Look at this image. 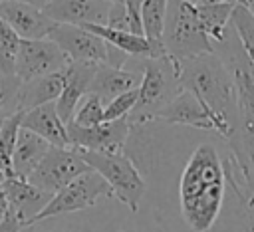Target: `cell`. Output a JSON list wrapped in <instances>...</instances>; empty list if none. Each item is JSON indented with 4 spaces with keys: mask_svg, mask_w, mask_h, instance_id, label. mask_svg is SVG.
Instances as JSON below:
<instances>
[{
    "mask_svg": "<svg viewBox=\"0 0 254 232\" xmlns=\"http://www.w3.org/2000/svg\"><path fill=\"white\" fill-rule=\"evenodd\" d=\"M226 186V169L218 151L210 143L198 145L179 180L181 214L187 226L194 232H208L222 208Z\"/></svg>",
    "mask_w": 254,
    "mask_h": 232,
    "instance_id": "cell-1",
    "label": "cell"
},
{
    "mask_svg": "<svg viewBox=\"0 0 254 232\" xmlns=\"http://www.w3.org/2000/svg\"><path fill=\"white\" fill-rule=\"evenodd\" d=\"M181 87L194 93L222 127V139H228L238 125L240 113L232 77L214 52L179 59Z\"/></svg>",
    "mask_w": 254,
    "mask_h": 232,
    "instance_id": "cell-2",
    "label": "cell"
},
{
    "mask_svg": "<svg viewBox=\"0 0 254 232\" xmlns=\"http://www.w3.org/2000/svg\"><path fill=\"white\" fill-rule=\"evenodd\" d=\"M179 59L171 56L159 58H141V81L137 105L127 117L131 125L151 123L159 109H163L179 91Z\"/></svg>",
    "mask_w": 254,
    "mask_h": 232,
    "instance_id": "cell-3",
    "label": "cell"
},
{
    "mask_svg": "<svg viewBox=\"0 0 254 232\" xmlns=\"http://www.w3.org/2000/svg\"><path fill=\"white\" fill-rule=\"evenodd\" d=\"M163 48L165 54L175 59H187L212 52V42L204 34L196 14V2L167 0Z\"/></svg>",
    "mask_w": 254,
    "mask_h": 232,
    "instance_id": "cell-4",
    "label": "cell"
},
{
    "mask_svg": "<svg viewBox=\"0 0 254 232\" xmlns=\"http://www.w3.org/2000/svg\"><path fill=\"white\" fill-rule=\"evenodd\" d=\"M81 157L95 171L111 188L113 198L123 202L131 212H137L147 190L145 178L141 176L137 165L131 157L123 153H97V151H83L79 149Z\"/></svg>",
    "mask_w": 254,
    "mask_h": 232,
    "instance_id": "cell-5",
    "label": "cell"
},
{
    "mask_svg": "<svg viewBox=\"0 0 254 232\" xmlns=\"http://www.w3.org/2000/svg\"><path fill=\"white\" fill-rule=\"evenodd\" d=\"M99 198H113V192H111L109 184L95 171H87V173L79 174L77 178H73L71 182H67L58 192H54L50 202L36 214V218L32 220L30 226L44 222L48 218H54V216L89 208Z\"/></svg>",
    "mask_w": 254,
    "mask_h": 232,
    "instance_id": "cell-6",
    "label": "cell"
},
{
    "mask_svg": "<svg viewBox=\"0 0 254 232\" xmlns=\"http://www.w3.org/2000/svg\"><path fill=\"white\" fill-rule=\"evenodd\" d=\"M212 52L220 58V61L232 77L238 113L254 121V65L248 59L232 24L226 28L224 38L212 46Z\"/></svg>",
    "mask_w": 254,
    "mask_h": 232,
    "instance_id": "cell-7",
    "label": "cell"
},
{
    "mask_svg": "<svg viewBox=\"0 0 254 232\" xmlns=\"http://www.w3.org/2000/svg\"><path fill=\"white\" fill-rule=\"evenodd\" d=\"M87 171H91V169L85 163V159L81 157L79 149L52 145L50 151L46 153V157L36 167V171L28 176V180L32 184H36L38 188L54 194Z\"/></svg>",
    "mask_w": 254,
    "mask_h": 232,
    "instance_id": "cell-8",
    "label": "cell"
},
{
    "mask_svg": "<svg viewBox=\"0 0 254 232\" xmlns=\"http://www.w3.org/2000/svg\"><path fill=\"white\" fill-rule=\"evenodd\" d=\"M48 40H52L67 56L69 61H91V63L109 61L111 46L83 26L56 22L52 32L48 34Z\"/></svg>",
    "mask_w": 254,
    "mask_h": 232,
    "instance_id": "cell-9",
    "label": "cell"
},
{
    "mask_svg": "<svg viewBox=\"0 0 254 232\" xmlns=\"http://www.w3.org/2000/svg\"><path fill=\"white\" fill-rule=\"evenodd\" d=\"M69 63L67 56L48 38L20 40L14 75L24 83L52 71H60Z\"/></svg>",
    "mask_w": 254,
    "mask_h": 232,
    "instance_id": "cell-10",
    "label": "cell"
},
{
    "mask_svg": "<svg viewBox=\"0 0 254 232\" xmlns=\"http://www.w3.org/2000/svg\"><path fill=\"white\" fill-rule=\"evenodd\" d=\"M67 135L71 147L75 149L97 153H123L131 135V123L127 117L117 121H103L93 127H79L67 123Z\"/></svg>",
    "mask_w": 254,
    "mask_h": 232,
    "instance_id": "cell-11",
    "label": "cell"
},
{
    "mask_svg": "<svg viewBox=\"0 0 254 232\" xmlns=\"http://www.w3.org/2000/svg\"><path fill=\"white\" fill-rule=\"evenodd\" d=\"M153 121H163L169 125H185L200 131H214L222 137V127L218 119L194 93L187 89H181L163 109H159Z\"/></svg>",
    "mask_w": 254,
    "mask_h": 232,
    "instance_id": "cell-12",
    "label": "cell"
},
{
    "mask_svg": "<svg viewBox=\"0 0 254 232\" xmlns=\"http://www.w3.org/2000/svg\"><path fill=\"white\" fill-rule=\"evenodd\" d=\"M0 186H2V192H4V198H6V210L16 214L22 220L24 228L32 224L36 214L52 198L50 192L38 188L28 178H24L16 173L0 174Z\"/></svg>",
    "mask_w": 254,
    "mask_h": 232,
    "instance_id": "cell-13",
    "label": "cell"
},
{
    "mask_svg": "<svg viewBox=\"0 0 254 232\" xmlns=\"http://www.w3.org/2000/svg\"><path fill=\"white\" fill-rule=\"evenodd\" d=\"M0 18L22 38V40H42L48 38L56 20H52L44 8L14 2V0H0Z\"/></svg>",
    "mask_w": 254,
    "mask_h": 232,
    "instance_id": "cell-14",
    "label": "cell"
},
{
    "mask_svg": "<svg viewBox=\"0 0 254 232\" xmlns=\"http://www.w3.org/2000/svg\"><path fill=\"white\" fill-rule=\"evenodd\" d=\"M109 8H111V2H105V0H50L44 6V12L52 20L62 24L105 26Z\"/></svg>",
    "mask_w": 254,
    "mask_h": 232,
    "instance_id": "cell-15",
    "label": "cell"
},
{
    "mask_svg": "<svg viewBox=\"0 0 254 232\" xmlns=\"http://www.w3.org/2000/svg\"><path fill=\"white\" fill-rule=\"evenodd\" d=\"M95 67H97V63H91V61H69L64 67L65 83H64L60 97L56 99V109L65 125L71 121L79 101L87 95Z\"/></svg>",
    "mask_w": 254,
    "mask_h": 232,
    "instance_id": "cell-16",
    "label": "cell"
},
{
    "mask_svg": "<svg viewBox=\"0 0 254 232\" xmlns=\"http://www.w3.org/2000/svg\"><path fill=\"white\" fill-rule=\"evenodd\" d=\"M22 127L40 135L54 147H71L67 125L62 121L56 109V101L38 105L22 113Z\"/></svg>",
    "mask_w": 254,
    "mask_h": 232,
    "instance_id": "cell-17",
    "label": "cell"
},
{
    "mask_svg": "<svg viewBox=\"0 0 254 232\" xmlns=\"http://www.w3.org/2000/svg\"><path fill=\"white\" fill-rule=\"evenodd\" d=\"M141 75L135 71H129L127 67H115L109 63H97L95 73L91 77L87 93L97 95L103 103L111 101L113 97L139 87Z\"/></svg>",
    "mask_w": 254,
    "mask_h": 232,
    "instance_id": "cell-18",
    "label": "cell"
},
{
    "mask_svg": "<svg viewBox=\"0 0 254 232\" xmlns=\"http://www.w3.org/2000/svg\"><path fill=\"white\" fill-rule=\"evenodd\" d=\"M64 83H65L64 69L52 71V73H46L42 77H36V79L20 83L18 97H16V111L24 113V111L34 109L38 105L56 101L60 97L62 89H64Z\"/></svg>",
    "mask_w": 254,
    "mask_h": 232,
    "instance_id": "cell-19",
    "label": "cell"
},
{
    "mask_svg": "<svg viewBox=\"0 0 254 232\" xmlns=\"http://www.w3.org/2000/svg\"><path fill=\"white\" fill-rule=\"evenodd\" d=\"M50 147L52 145L46 139H42L40 135L20 127L18 139H16V149H14V159H12L14 173L24 176V178H28L36 171L40 161L46 157Z\"/></svg>",
    "mask_w": 254,
    "mask_h": 232,
    "instance_id": "cell-20",
    "label": "cell"
},
{
    "mask_svg": "<svg viewBox=\"0 0 254 232\" xmlns=\"http://www.w3.org/2000/svg\"><path fill=\"white\" fill-rule=\"evenodd\" d=\"M238 0H220V2H196V14L204 34L210 38L212 46L224 38L226 28L230 26L232 12Z\"/></svg>",
    "mask_w": 254,
    "mask_h": 232,
    "instance_id": "cell-21",
    "label": "cell"
},
{
    "mask_svg": "<svg viewBox=\"0 0 254 232\" xmlns=\"http://www.w3.org/2000/svg\"><path fill=\"white\" fill-rule=\"evenodd\" d=\"M83 28H87L89 32H93L95 36L105 40L109 46L121 50L129 58H155L153 48L149 46L145 36L127 32V30H115V28H109V26H97V24H87Z\"/></svg>",
    "mask_w": 254,
    "mask_h": 232,
    "instance_id": "cell-22",
    "label": "cell"
},
{
    "mask_svg": "<svg viewBox=\"0 0 254 232\" xmlns=\"http://www.w3.org/2000/svg\"><path fill=\"white\" fill-rule=\"evenodd\" d=\"M167 0H143L141 2V24L143 36L153 48L155 58L165 56L163 48V28H165Z\"/></svg>",
    "mask_w": 254,
    "mask_h": 232,
    "instance_id": "cell-23",
    "label": "cell"
},
{
    "mask_svg": "<svg viewBox=\"0 0 254 232\" xmlns=\"http://www.w3.org/2000/svg\"><path fill=\"white\" fill-rule=\"evenodd\" d=\"M20 127H22V111L10 113L0 119V174L14 173L12 159H14Z\"/></svg>",
    "mask_w": 254,
    "mask_h": 232,
    "instance_id": "cell-24",
    "label": "cell"
},
{
    "mask_svg": "<svg viewBox=\"0 0 254 232\" xmlns=\"http://www.w3.org/2000/svg\"><path fill=\"white\" fill-rule=\"evenodd\" d=\"M20 40L22 38L0 18V73L2 75H14Z\"/></svg>",
    "mask_w": 254,
    "mask_h": 232,
    "instance_id": "cell-25",
    "label": "cell"
},
{
    "mask_svg": "<svg viewBox=\"0 0 254 232\" xmlns=\"http://www.w3.org/2000/svg\"><path fill=\"white\" fill-rule=\"evenodd\" d=\"M230 24H232V28H234V32H236V36H238L248 59L254 65V18L246 10V6H242L240 2L236 4L234 12H232Z\"/></svg>",
    "mask_w": 254,
    "mask_h": 232,
    "instance_id": "cell-26",
    "label": "cell"
},
{
    "mask_svg": "<svg viewBox=\"0 0 254 232\" xmlns=\"http://www.w3.org/2000/svg\"><path fill=\"white\" fill-rule=\"evenodd\" d=\"M103 109H105V103L93 95V93H87L79 105L75 107V113L71 117L69 123L73 125H79V127H93V125H99L103 123Z\"/></svg>",
    "mask_w": 254,
    "mask_h": 232,
    "instance_id": "cell-27",
    "label": "cell"
},
{
    "mask_svg": "<svg viewBox=\"0 0 254 232\" xmlns=\"http://www.w3.org/2000/svg\"><path fill=\"white\" fill-rule=\"evenodd\" d=\"M137 97H139V91L135 87V89H129V91L113 97L111 101H107L105 109H103V121H117V119L129 117L137 105Z\"/></svg>",
    "mask_w": 254,
    "mask_h": 232,
    "instance_id": "cell-28",
    "label": "cell"
},
{
    "mask_svg": "<svg viewBox=\"0 0 254 232\" xmlns=\"http://www.w3.org/2000/svg\"><path fill=\"white\" fill-rule=\"evenodd\" d=\"M109 28H115V30H129V20H127V10H125V4L123 2H111V8H109V16H107V24Z\"/></svg>",
    "mask_w": 254,
    "mask_h": 232,
    "instance_id": "cell-29",
    "label": "cell"
},
{
    "mask_svg": "<svg viewBox=\"0 0 254 232\" xmlns=\"http://www.w3.org/2000/svg\"><path fill=\"white\" fill-rule=\"evenodd\" d=\"M22 230H24L22 220L16 214H12L10 210H6L0 218V232H22Z\"/></svg>",
    "mask_w": 254,
    "mask_h": 232,
    "instance_id": "cell-30",
    "label": "cell"
},
{
    "mask_svg": "<svg viewBox=\"0 0 254 232\" xmlns=\"http://www.w3.org/2000/svg\"><path fill=\"white\" fill-rule=\"evenodd\" d=\"M14 2H26V4H32V6H38V8L46 6V0H14Z\"/></svg>",
    "mask_w": 254,
    "mask_h": 232,
    "instance_id": "cell-31",
    "label": "cell"
},
{
    "mask_svg": "<svg viewBox=\"0 0 254 232\" xmlns=\"http://www.w3.org/2000/svg\"><path fill=\"white\" fill-rule=\"evenodd\" d=\"M242 6H246V10L252 14V18H254V0H238Z\"/></svg>",
    "mask_w": 254,
    "mask_h": 232,
    "instance_id": "cell-32",
    "label": "cell"
},
{
    "mask_svg": "<svg viewBox=\"0 0 254 232\" xmlns=\"http://www.w3.org/2000/svg\"><path fill=\"white\" fill-rule=\"evenodd\" d=\"M0 212H6V198H4L2 186H0Z\"/></svg>",
    "mask_w": 254,
    "mask_h": 232,
    "instance_id": "cell-33",
    "label": "cell"
},
{
    "mask_svg": "<svg viewBox=\"0 0 254 232\" xmlns=\"http://www.w3.org/2000/svg\"><path fill=\"white\" fill-rule=\"evenodd\" d=\"M196 2H220V0H196Z\"/></svg>",
    "mask_w": 254,
    "mask_h": 232,
    "instance_id": "cell-34",
    "label": "cell"
},
{
    "mask_svg": "<svg viewBox=\"0 0 254 232\" xmlns=\"http://www.w3.org/2000/svg\"><path fill=\"white\" fill-rule=\"evenodd\" d=\"M22 232H34V230H30V226H26V228H24Z\"/></svg>",
    "mask_w": 254,
    "mask_h": 232,
    "instance_id": "cell-35",
    "label": "cell"
},
{
    "mask_svg": "<svg viewBox=\"0 0 254 232\" xmlns=\"http://www.w3.org/2000/svg\"><path fill=\"white\" fill-rule=\"evenodd\" d=\"M105 2H123V0H105Z\"/></svg>",
    "mask_w": 254,
    "mask_h": 232,
    "instance_id": "cell-36",
    "label": "cell"
},
{
    "mask_svg": "<svg viewBox=\"0 0 254 232\" xmlns=\"http://www.w3.org/2000/svg\"><path fill=\"white\" fill-rule=\"evenodd\" d=\"M248 204H250V206H252V208H254V198H252V200H250V202H248Z\"/></svg>",
    "mask_w": 254,
    "mask_h": 232,
    "instance_id": "cell-37",
    "label": "cell"
},
{
    "mask_svg": "<svg viewBox=\"0 0 254 232\" xmlns=\"http://www.w3.org/2000/svg\"><path fill=\"white\" fill-rule=\"evenodd\" d=\"M2 214H4V212H0V218H2Z\"/></svg>",
    "mask_w": 254,
    "mask_h": 232,
    "instance_id": "cell-38",
    "label": "cell"
},
{
    "mask_svg": "<svg viewBox=\"0 0 254 232\" xmlns=\"http://www.w3.org/2000/svg\"><path fill=\"white\" fill-rule=\"evenodd\" d=\"M189 2H196V0H189Z\"/></svg>",
    "mask_w": 254,
    "mask_h": 232,
    "instance_id": "cell-39",
    "label": "cell"
},
{
    "mask_svg": "<svg viewBox=\"0 0 254 232\" xmlns=\"http://www.w3.org/2000/svg\"><path fill=\"white\" fill-rule=\"evenodd\" d=\"M48 2H50V0H46V4H48Z\"/></svg>",
    "mask_w": 254,
    "mask_h": 232,
    "instance_id": "cell-40",
    "label": "cell"
}]
</instances>
